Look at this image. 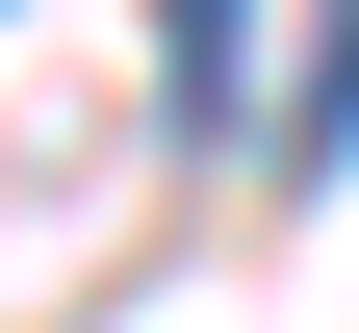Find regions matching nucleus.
I'll list each match as a JSON object with an SVG mask.
<instances>
[{"mask_svg": "<svg viewBox=\"0 0 359 333\" xmlns=\"http://www.w3.org/2000/svg\"><path fill=\"white\" fill-rule=\"evenodd\" d=\"M231 103H257V0H154V128L231 154Z\"/></svg>", "mask_w": 359, "mask_h": 333, "instance_id": "f257e3e1", "label": "nucleus"}, {"mask_svg": "<svg viewBox=\"0 0 359 333\" xmlns=\"http://www.w3.org/2000/svg\"><path fill=\"white\" fill-rule=\"evenodd\" d=\"M359 154V0H308V77H283V179Z\"/></svg>", "mask_w": 359, "mask_h": 333, "instance_id": "f03ea898", "label": "nucleus"}]
</instances>
